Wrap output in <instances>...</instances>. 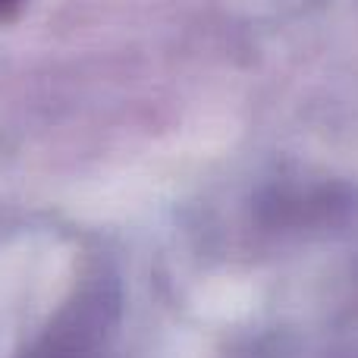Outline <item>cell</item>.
Wrapping results in <instances>:
<instances>
[{
  "label": "cell",
  "mask_w": 358,
  "mask_h": 358,
  "mask_svg": "<svg viewBox=\"0 0 358 358\" xmlns=\"http://www.w3.org/2000/svg\"><path fill=\"white\" fill-rule=\"evenodd\" d=\"M19 3H22V0H0V19L13 16V13L19 10Z\"/></svg>",
  "instance_id": "1"
}]
</instances>
